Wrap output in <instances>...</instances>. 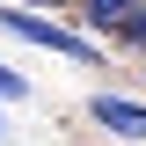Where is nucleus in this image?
I'll list each match as a JSON object with an SVG mask.
<instances>
[{"mask_svg":"<svg viewBox=\"0 0 146 146\" xmlns=\"http://www.w3.org/2000/svg\"><path fill=\"white\" fill-rule=\"evenodd\" d=\"M0 29H7V36H22V44H44V51H58V58H80V66H95V44H88V36L58 29V22H44V15L0 7Z\"/></svg>","mask_w":146,"mask_h":146,"instance_id":"f257e3e1","label":"nucleus"},{"mask_svg":"<svg viewBox=\"0 0 146 146\" xmlns=\"http://www.w3.org/2000/svg\"><path fill=\"white\" fill-rule=\"evenodd\" d=\"M95 124H102V131H117V139H146V110L139 102H124V95H95Z\"/></svg>","mask_w":146,"mask_h":146,"instance_id":"f03ea898","label":"nucleus"},{"mask_svg":"<svg viewBox=\"0 0 146 146\" xmlns=\"http://www.w3.org/2000/svg\"><path fill=\"white\" fill-rule=\"evenodd\" d=\"M80 7H88V22H95V29H124L139 0H80Z\"/></svg>","mask_w":146,"mask_h":146,"instance_id":"7ed1b4c3","label":"nucleus"},{"mask_svg":"<svg viewBox=\"0 0 146 146\" xmlns=\"http://www.w3.org/2000/svg\"><path fill=\"white\" fill-rule=\"evenodd\" d=\"M22 95H29V80H22L15 66H0V102H22Z\"/></svg>","mask_w":146,"mask_h":146,"instance_id":"20e7f679","label":"nucleus"},{"mask_svg":"<svg viewBox=\"0 0 146 146\" xmlns=\"http://www.w3.org/2000/svg\"><path fill=\"white\" fill-rule=\"evenodd\" d=\"M117 36H124V44H139V51H146V7H131V22H124V29H117Z\"/></svg>","mask_w":146,"mask_h":146,"instance_id":"39448f33","label":"nucleus"}]
</instances>
